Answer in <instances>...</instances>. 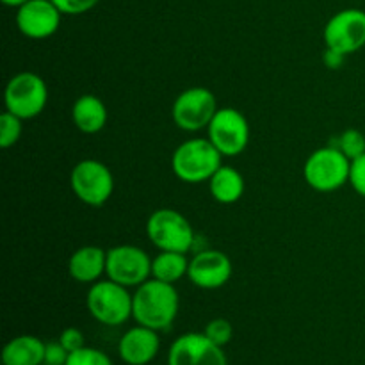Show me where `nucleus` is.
<instances>
[{"instance_id": "f257e3e1", "label": "nucleus", "mask_w": 365, "mask_h": 365, "mask_svg": "<svg viewBox=\"0 0 365 365\" xmlns=\"http://www.w3.org/2000/svg\"><path fill=\"white\" fill-rule=\"evenodd\" d=\"M180 298L173 284L150 278L132 294V317L141 327L155 331L168 330L177 319Z\"/></svg>"}, {"instance_id": "f03ea898", "label": "nucleus", "mask_w": 365, "mask_h": 365, "mask_svg": "<svg viewBox=\"0 0 365 365\" xmlns=\"http://www.w3.org/2000/svg\"><path fill=\"white\" fill-rule=\"evenodd\" d=\"M221 166L223 155L209 138L184 141L171 155V170L175 177L185 184L209 182Z\"/></svg>"}, {"instance_id": "7ed1b4c3", "label": "nucleus", "mask_w": 365, "mask_h": 365, "mask_svg": "<svg viewBox=\"0 0 365 365\" xmlns=\"http://www.w3.org/2000/svg\"><path fill=\"white\" fill-rule=\"evenodd\" d=\"M86 307L93 319L106 327H121L132 317V294L128 287L113 280H98L89 287Z\"/></svg>"}, {"instance_id": "20e7f679", "label": "nucleus", "mask_w": 365, "mask_h": 365, "mask_svg": "<svg viewBox=\"0 0 365 365\" xmlns=\"http://www.w3.org/2000/svg\"><path fill=\"white\" fill-rule=\"evenodd\" d=\"M146 235L160 252L189 253L196 241V234L187 217L173 209H159L150 214Z\"/></svg>"}, {"instance_id": "39448f33", "label": "nucleus", "mask_w": 365, "mask_h": 365, "mask_svg": "<svg viewBox=\"0 0 365 365\" xmlns=\"http://www.w3.org/2000/svg\"><path fill=\"white\" fill-rule=\"evenodd\" d=\"M351 160L337 146H323L312 152L303 166L305 182L319 192H334L349 182Z\"/></svg>"}, {"instance_id": "423d86ee", "label": "nucleus", "mask_w": 365, "mask_h": 365, "mask_svg": "<svg viewBox=\"0 0 365 365\" xmlns=\"http://www.w3.org/2000/svg\"><path fill=\"white\" fill-rule=\"evenodd\" d=\"M48 102L46 82L32 71H20L14 75L4 91L6 110L21 120H32L45 110Z\"/></svg>"}, {"instance_id": "0eeeda50", "label": "nucleus", "mask_w": 365, "mask_h": 365, "mask_svg": "<svg viewBox=\"0 0 365 365\" xmlns=\"http://www.w3.org/2000/svg\"><path fill=\"white\" fill-rule=\"evenodd\" d=\"M71 191L82 203L102 207L114 192V177L109 168L96 159H84L75 164L70 175Z\"/></svg>"}, {"instance_id": "6e6552de", "label": "nucleus", "mask_w": 365, "mask_h": 365, "mask_svg": "<svg viewBox=\"0 0 365 365\" xmlns=\"http://www.w3.org/2000/svg\"><path fill=\"white\" fill-rule=\"evenodd\" d=\"M106 274L123 287H139L152 278V259L139 246H114L107 250Z\"/></svg>"}, {"instance_id": "1a4fd4ad", "label": "nucleus", "mask_w": 365, "mask_h": 365, "mask_svg": "<svg viewBox=\"0 0 365 365\" xmlns=\"http://www.w3.org/2000/svg\"><path fill=\"white\" fill-rule=\"evenodd\" d=\"M217 100L207 88H189L175 98L171 118L180 130L198 132L209 127L217 113Z\"/></svg>"}, {"instance_id": "9d476101", "label": "nucleus", "mask_w": 365, "mask_h": 365, "mask_svg": "<svg viewBox=\"0 0 365 365\" xmlns=\"http://www.w3.org/2000/svg\"><path fill=\"white\" fill-rule=\"evenodd\" d=\"M207 138L223 157L241 155L250 143L248 120L234 107L217 109L207 127Z\"/></svg>"}, {"instance_id": "9b49d317", "label": "nucleus", "mask_w": 365, "mask_h": 365, "mask_svg": "<svg viewBox=\"0 0 365 365\" xmlns=\"http://www.w3.org/2000/svg\"><path fill=\"white\" fill-rule=\"evenodd\" d=\"M324 45L349 56L365 46V11L349 7L335 13L323 31Z\"/></svg>"}, {"instance_id": "f8f14e48", "label": "nucleus", "mask_w": 365, "mask_h": 365, "mask_svg": "<svg viewBox=\"0 0 365 365\" xmlns=\"http://www.w3.org/2000/svg\"><path fill=\"white\" fill-rule=\"evenodd\" d=\"M168 365H228L223 348L205 334H184L171 344Z\"/></svg>"}, {"instance_id": "ddd939ff", "label": "nucleus", "mask_w": 365, "mask_h": 365, "mask_svg": "<svg viewBox=\"0 0 365 365\" xmlns=\"http://www.w3.org/2000/svg\"><path fill=\"white\" fill-rule=\"evenodd\" d=\"M232 260L220 250H200L189 260L187 278L195 287L214 291L227 285L232 278Z\"/></svg>"}, {"instance_id": "4468645a", "label": "nucleus", "mask_w": 365, "mask_h": 365, "mask_svg": "<svg viewBox=\"0 0 365 365\" xmlns=\"http://www.w3.org/2000/svg\"><path fill=\"white\" fill-rule=\"evenodd\" d=\"M61 16L52 0H29L16 9V27L25 38L46 39L57 32Z\"/></svg>"}, {"instance_id": "2eb2a0df", "label": "nucleus", "mask_w": 365, "mask_h": 365, "mask_svg": "<svg viewBox=\"0 0 365 365\" xmlns=\"http://www.w3.org/2000/svg\"><path fill=\"white\" fill-rule=\"evenodd\" d=\"M160 348L159 331L138 324L125 331L118 344L120 359L128 365H146L157 356Z\"/></svg>"}, {"instance_id": "dca6fc26", "label": "nucleus", "mask_w": 365, "mask_h": 365, "mask_svg": "<svg viewBox=\"0 0 365 365\" xmlns=\"http://www.w3.org/2000/svg\"><path fill=\"white\" fill-rule=\"evenodd\" d=\"M107 252L98 246H82L71 253L68 260V273L78 284L93 285L106 273Z\"/></svg>"}, {"instance_id": "f3484780", "label": "nucleus", "mask_w": 365, "mask_h": 365, "mask_svg": "<svg viewBox=\"0 0 365 365\" xmlns=\"http://www.w3.org/2000/svg\"><path fill=\"white\" fill-rule=\"evenodd\" d=\"M107 107L96 95L86 93L73 102L71 120L82 134H98L107 123Z\"/></svg>"}, {"instance_id": "a211bd4d", "label": "nucleus", "mask_w": 365, "mask_h": 365, "mask_svg": "<svg viewBox=\"0 0 365 365\" xmlns=\"http://www.w3.org/2000/svg\"><path fill=\"white\" fill-rule=\"evenodd\" d=\"M45 342L34 335H18L4 346L2 364L43 365L45 364Z\"/></svg>"}, {"instance_id": "6ab92c4d", "label": "nucleus", "mask_w": 365, "mask_h": 365, "mask_svg": "<svg viewBox=\"0 0 365 365\" xmlns=\"http://www.w3.org/2000/svg\"><path fill=\"white\" fill-rule=\"evenodd\" d=\"M207 184L212 198L223 205H232L245 195V177L232 166H221Z\"/></svg>"}, {"instance_id": "aec40b11", "label": "nucleus", "mask_w": 365, "mask_h": 365, "mask_svg": "<svg viewBox=\"0 0 365 365\" xmlns=\"http://www.w3.org/2000/svg\"><path fill=\"white\" fill-rule=\"evenodd\" d=\"M189 259L185 253L178 252H160L155 259H152V278L166 284H177L184 277H187Z\"/></svg>"}, {"instance_id": "412c9836", "label": "nucleus", "mask_w": 365, "mask_h": 365, "mask_svg": "<svg viewBox=\"0 0 365 365\" xmlns=\"http://www.w3.org/2000/svg\"><path fill=\"white\" fill-rule=\"evenodd\" d=\"M21 118L14 116L13 113L6 110V113L0 116V146L4 150L11 148V146L16 145L21 138V132H24V125H21Z\"/></svg>"}, {"instance_id": "4be33fe9", "label": "nucleus", "mask_w": 365, "mask_h": 365, "mask_svg": "<svg viewBox=\"0 0 365 365\" xmlns=\"http://www.w3.org/2000/svg\"><path fill=\"white\" fill-rule=\"evenodd\" d=\"M337 146L349 160L359 159L365 153V135L356 128H348L337 139Z\"/></svg>"}, {"instance_id": "5701e85b", "label": "nucleus", "mask_w": 365, "mask_h": 365, "mask_svg": "<svg viewBox=\"0 0 365 365\" xmlns=\"http://www.w3.org/2000/svg\"><path fill=\"white\" fill-rule=\"evenodd\" d=\"M203 334H205L207 337L214 342V344H217L223 348V346H227L228 342L232 341V337H234V328H232L230 321L228 319L216 317V319H212L207 323Z\"/></svg>"}, {"instance_id": "b1692460", "label": "nucleus", "mask_w": 365, "mask_h": 365, "mask_svg": "<svg viewBox=\"0 0 365 365\" xmlns=\"http://www.w3.org/2000/svg\"><path fill=\"white\" fill-rule=\"evenodd\" d=\"M66 365H113L109 356L96 348L84 346L78 351L70 353Z\"/></svg>"}, {"instance_id": "393cba45", "label": "nucleus", "mask_w": 365, "mask_h": 365, "mask_svg": "<svg viewBox=\"0 0 365 365\" xmlns=\"http://www.w3.org/2000/svg\"><path fill=\"white\" fill-rule=\"evenodd\" d=\"M52 2L63 14L78 16V14H84L91 11L93 7H96L100 0H52Z\"/></svg>"}, {"instance_id": "a878e982", "label": "nucleus", "mask_w": 365, "mask_h": 365, "mask_svg": "<svg viewBox=\"0 0 365 365\" xmlns=\"http://www.w3.org/2000/svg\"><path fill=\"white\" fill-rule=\"evenodd\" d=\"M349 184H351V187L355 189L362 198H365V153L360 155L359 159L351 160V168H349Z\"/></svg>"}, {"instance_id": "bb28decb", "label": "nucleus", "mask_w": 365, "mask_h": 365, "mask_svg": "<svg viewBox=\"0 0 365 365\" xmlns=\"http://www.w3.org/2000/svg\"><path fill=\"white\" fill-rule=\"evenodd\" d=\"M70 351L57 342H46L45 346V365H66Z\"/></svg>"}, {"instance_id": "cd10ccee", "label": "nucleus", "mask_w": 365, "mask_h": 365, "mask_svg": "<svg viewBox=\"0 0 365 365\" xmlns=\"http://www.w3.org/2000/svg\"><path fill=\"white\" fill-rule=\"evenodd\" d=\"M59 342L70 353L78 351V349L84 348V346H86L84 334H82V331L78 330V328H73V327L66 328V330H63V334L59 335Z\"/></svg>"}, {"instance_id": "c85d7f7f", "label": "nucleus", "mask_w": 365, "mask_h": 365, "mask_svg": "<svg viewBox=\"0 0 365 365\" xmlns=\"http://www.w3.org/2000/svg\"><path fill=\"white\" fill-rule=\"evenodd\" d=\"M344 61H346L344 53L337 52V50H334V48H328V46L324 48L323 64L328 68V70H339V68H342Z\"/></svg>"}, {"instance_id": "c756f323", "label": "nucleus", "mask_w": 365, "mask_h": 365, "mask_svg": "<svg viewBox=\"0 0 365 365\" xmlns=\"http://www.w3.org/2000/svg\"><path fill=\"white\" fill-rule=\"evenodd\" d=\"M25 2H29V0H2V4L4 6H7V7H20V6H24Z\"/></svg>"}]
</instances>
